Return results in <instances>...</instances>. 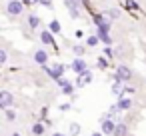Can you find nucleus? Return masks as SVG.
I'll return each mask as SVG.
<instances>
[{
	"instance_id": "obj_1",
	"label": "nucleus",
	"mask_w": 146,
	"mask_h": 136,
	"mask_svg": "<svg viewBox=\"0 0 146 136\" xmlns=\"http://www.w3.org/2000/svg\"><path fill=\"white\" fill-rule=\"evenodd\" d=\"M8 14H12V16L22 14V2L20 0H10L8 2Z\"/></svg>"
},
{
	"instance_id": "obj_2",
	"label": "nucleus",
	"mask_w": 146,
	"mask_h": 136,
	"mask_svg": "<svg viewBox=\"0 0 146 136\" xmlns=\"http://www.w3.org/2000/svg\"><path fill=\"white\" fill-rule=\"evenodd\" d=\"M44 68H46V70H48V74H50L52 78H56V80H60V78H62V74H64V66H62V64H56L54 68H48V66L44 64Z\"/></svg>"
},
{
	"instance_id": "obj_3",
	"label": "nucleus",
	"mask_w": 146,
	"mask_h": 136,
	"mask_svg": "<svg viewBox=\"0 0 146 136\" xmlns=\"http://www.w3.org/2000/svg\"><path fill=\"white\" fill-rule=\"evenodd\" d=\"M0 106H2V108L12 106V94H10V92H6V90L0 92Z\"/></svg>"
},
{
	"instance_id": "obj_4",
	"label": "nucleus",
	"mask_w": 146,
	"mask_h": 136,
	"mask_svg": "<svg viewBox=\"0 0 146 136\" xmlns=\"http://www.w3.org/2000/svg\"><path fill=\"white\" fill-rule=\"evenodd\" d=\"M92 80V72H88V70H84V72H80L78 74V78H76V86H84L86 82H90Z\"/></svg>"
},
{
	"instance_id": "obj_5",
	"label": "nucleus",
	"mask_w": 146,
	"mask_h": 136,
	"mask_svg": "<svg viewBox=\"0 0 146 136\" xmlns=\"http://www.w3.org/2000/svg\"><path fill=\"white\" fill-rule=\"evenodd\" d=\"M94 22L98 24L100 32H108V30H110V22H108V20H104L102 16H94Z\"/></svg>"
},
{
	"instance_id": "obj_6",
	"label": "nucleus",
	"mask_w": 146,
	"mask_h": 136,
	"mask_svg": "<svg viewBox=\"0 0 146 136\" xmlns=\"http://www.w3.org/2000/svg\"><path fill=\"white\" fill-rule=\"evenodd\" d=\"M114 130H116V124L112 122V120H102V132L104 134H114Z\"/></svg>"
},
{
	"instance_id": "obj_7",
	"label": "nucleus",
	"mask_w": 146,
	"mask_h": 136,
	"mask_svg": "<svg viewBox=\"0 0 146 136\" xmlns=\"http://www.w3.org/2000/svg\"><path fill=\"white\" fill-rule=\"evenodd\" d=\"M64 4L68 6V10H70V16H72V18H78V4L74 2V0H64Z\"/></svg>"
},
{
	"instance_id": "obj_8",
	"label": "nucleus",
	"mask_w": 146,
	"mask_h": 136,
	"mask_svg": "<svg viewBox=\"0 0 146 136\" xmlns=\"http://www.w3.org/2000/svg\"><path fill=\"white\" fill-rule=\"evenodd\" d=\"M72 68L80 74V72H84L86 70V62L82 60V58H74V62H72Z\"/></svg>"
},
{
	"instance_id": "obj_9",
	"label": "nucleus",
	"mask_w": 146,
	"mask_h": 136,
	"mask_svg": "<svg viewBox=\"0 0 146 136\" xmlns=\"http://www.w3.org/2000/svg\"><path fill=\"white\" fill-rule=\"evenodd\" d=\"M34 60H36L38 64H42V66H44V64L48 62V54H46L44 50H38V52L34 54Z\"/></svg>"
},
{
	"instance_id": "obj_10",
	"label": "nucleus",
	"mask_w": 146,
	"mask_h": 136,
	"mask_svg": "<svg viewBox=\"0 0 146 136\" xmlns=\"http://www.w3.org/2000/svg\"><path fill=\"white\" fill-rule=\"evenodd\" d=\"M116 72H118V76H120L122 80H128V78L132 76L130 68H126V66H118V70H116Z\"/></svg>"
},
{
	"instance_id": "obj_11",
	"label": "nucleus",
	"mask_w": 146,
	"mask_h": 136,
	"mask_svg": "<svg viewBox=\"0 0 146 136\" xmlns=\"http://www.w3.org/2000/svg\"><path fill=\"white\" fill-rule=\"evenodd\" d=\"M40 38H42L44 44H54V36H52V32H48V30H44V32L40 34Z\"/></svg>"
},
{
	"instance_id": "obj_12",
	"label": "nucleus",
	"mask_w": 146,
	"mask_h": 136,
	"mask_svg": "<svg viewBox=\"0 0 146 136\" xmlns=\"http://www.w3.org/2000/svg\"><path fill=\"white\" fill-rule=\"evenodd\" d=\"M130 106H132L130 98H120V102H118V108H120V110H128Z\"/></svg>"
},
{
	"instance_id": "obj_13",
	"label": "nucleus",
	"mask_w": 146,
	"mask_h": 136,
	"mask_svg": "<svg viewBox=\"0 0 146 136\" xmlns=\"http://www.w3.org/2000/svg\"><path fill=\"white\" fill-rule=\"evenodd\" d=\"M114 136H126V124H116Z\"/></svg>"
},
{
	"instance_id": "obj_14",
	"label": "nucleus",
	"mask_w": 146,
	"mask_h": 136,
	"mask_svg": "<svg viewBox=\"0 0 146 136\" xmlns=\"http://www.w3.org/2000/svg\"><path fill=\"white\" fill-rule=\"evenodd\" d=\"M106 16L114 20V18H118V16H120V10H118V8H108V10H106Z\"/></svg>"
},
{
	"instance_id": "obj_15",
	"label": "nucleus",
	"mask_w": 146,
	"mask_h": 136,
	"mask_svg": "<svg viewBox=\"0 0 146 136\" xmlns=\"http://www.w3.org/2000/svg\"><path fill=\"white\" fill-rule=\"evenodd\" d=\"M48 26H50V32H60V24H58V20H52Z\"/></svg>"
},
{
	"instance_id": "obj_16",
	"label": "nucleus",
	"mask_w": 146,
	"mask_h": 136,
	"mask_svg": "<svg viewBox=\"0 0 146 136\" xmlns=\"http://www.w3.org/2000/svg\"><path fill=\"white\" fill-rule=\"evenodd\" d=\"M32 132H34L36 136H40V134L44 132V126H42V124H34V126H32Z\"/></svg>"
},
{
	"instance_id": "obj_17",
	"label": "nucleus",
	"mask_w": 146,
	"mask_h": 136,
	"mask_svg": "<svg viewBox=\"0 0 146 136\" xmlns=\"http://www.w3.org/2000/svg\"><path fill=\"white\" fill-rule=\"evenodd\" d=\"M38 22H40V20H38V16H30V18H28V24H30L32 28H36V26H38Z\"/></svg>"
},
{
	"instance_id": "obj_18",
	"label": "nucleus",
	"mask_w": 146,
	"mask_h": 136,
	"mask_svg": "<svg viewBox=\"0 0 146 136\" xmlns=\"http://www.w3.org/2000/svg\"><path fill=\"white\" fill-rule=\"evenodd\" d=\"M72 50H74V54H76V56H82V54H84V46H80V44H76Z\"/></svg>"
},
{
	"instance_id": "obj_19",
	"label": "nucleus",
	"mask_w": 146,
	"mask_h": 136,
	"mask_svg": "<svg viewBox=\"0 0 146 136\" xmlns=\"http://www.w3.org/2000/svg\"><path fill=\"white\" fill-rule=\"evenodd\" d=\"M86 44H88V46H96V44H98V36H90V38L86 40Z\"/></svg>"
},
{
	"instance_id": "obj_20",
	"label": "nucleus",
	"mask_w": 146,
	"mask_h": 136,
	"mask_svg": "<svg viewBox=\"0 0 146 136\" xmlns=\"http://www.w3.org/2000/svg\"><path fill=\"white\" fill-rule=\"evenodd\" d=\"M80 132V126L78 124H70V134H78Z\"/></svg>"
},
{
	"instance_id": "obj_21",
	"label": "nucleus",
	"mask_w": 146,
	"mask_h": 136,
	"mask_svg": "<svg viewBox=\"0 0 146 136\" xmlns=\"http://www.w3.org/2000/svg\"><path fill=\"white\" fill-rule=\"evenodd\" d=\"M126 6H128V8H132V10H136V8H138L134 0H126Z\"/></svg>"
},
{
	"instance_id": "obj_22",
	"label": "nucleus",
	"mask_w": 146,
	"mask_h": 136,
	"mask_svg": "<svg viewBox=\"0 0 146 136\" xmlns=\"http://www.w3.org/2000/svg\"><path fill=\"white\" fill-rule=\"evenodd\" d=\"M6 118H8V120H14V118H16V114H14L12 110H6Z\"/></svg>"
},
{
	"instance_id": "obj_23",
	"label": "nucleus",
	"mask_w": 146,
	"mask_h": 136,
	"mask_svg": "<svg viewBox=\"0 0 146 136\" xmlns=\"http://www.w3.org/2000/svg\"><path fill=\"white\" fill-rule=\"evenodd\" d=\"M0 62H2V64L6 62V52L4 50H0Z\"/></svg>"
},
{
	"instance_id": "obj_24",
	"label": "nucleus",
	"mask_w": 146,
	"mask_h": 136,
	"mask_svg": "<svg viewBox=\"0 0 146 136\" xmlns=\"http://www.w3.org/2000/svg\"><path fill=\"white\" fill-rule=\"evenodd\" d=\"M40 2H42L44 6H50V4H52V2H50V0H40Z\"/></svg>"
},
{
	"instance_id": "obj_25",
	"label": "nucleus",
	"mask_w": 146,
	"mask_h": 136,
	"mask_svg": "<svg viewBox=\"0 0 146 136\" xmlns=\"http://www.w3.org/2000/svg\"><path fill=\"white\" fill-rule=\"evenodd\" d=\"M28 4H36V2H40V0H26Z\"/></svg>"
},
{
	"instance_id": "obj_26",
	"label": "nucleus",
	"mask_w": 146,
	"mask_h": 136,
	"mask_svg": "<svg viewBox=\"0 0 146 136\" xmlns=\"http://www.w3.org/2000/svg\"><path fill=\"white\" fill-rule=\"evenodd\" d=\"M90 136H102V134H100V132H94V134H90Z\"/></svg>"
},
{
	"instance_id": "obj_27",
	"label": "nucleus",
	"mask_w": 146,
	"mask_h": 136,
	"mask_svg": "<svg viewBox=\"0 0 146 136\" xmlns=\"http://www.w3.org/2000/svg\"><path fill=\"white\" fill-rule=\"evenodd\" d=\"M54 136H64V134H60V132H56V134H54Z\"/></svg>"
},
{
	"instance_id": "obj_28",
	"label": "nucleus",
	"mask_w": 146,
	"mask_h": 136,
	"mask_svg": "<svg viewBox=\"0 0 146 136\" xmlns=\"http://www.w3.org/2000/svg\"><path fill=\"white\" fill-rule=\"evenodd\" d=\"M12 136H20V134H18V132H14V134H12Z\"/></svg>"
}]
</instances>
